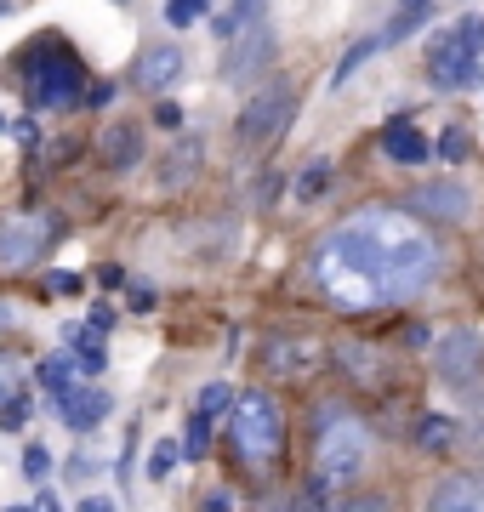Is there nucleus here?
I'll list each match as a JSON object with an SVG mask.
<instances>
[{"label": "nucleus", "instance_id": "nucleus-32", "mask_svg": "<svg viewBox=\"0 0 484 512\" xmlns=\"http://www.w3.org/2000/svg\"><path fill=\"white\" fill-rule=\"evenodd\" d=\"M23 421H29V399H23V393L12 404H0V427H12V433H18Z\"/></svg>", "mask_w": 484, "mask_h": 512}, {"label": "nucleus", "instance_id": "nucleus-23", "mask_svg": "<svg viewBox=\"0 0 484 512\" xmlns=\"http://www.w3.org/2000/svg\"><path fill=\"white\" fill-rule=\"evenodd\" d=\"M257 12H262V0H234V6H228L223 18L211 23V29H217V35H240V29H251V23H257Z\"/></svg>", "mask_w": 484, "mask_h": 512}, {"label": "nucleus", "instance_id": "nucleus-12", "mask_svg": "<svg viewBox=\"0 0 484 512\" xmlns=\"http://www.w3.org/2000/svg\"><path fill=\"white\" fill-rule=\"evenodd\" d=\"M410 211H422V217H439V222H467L473 200H467L462 183H422L410 188Z\"/></svg>", "mask_w": 484, "mask_h": 512}, {"label": "nucleus", "instance_id": "nucleus-10", "mask_svg": "<svg viewBox=\"0 0 484 512\" xmlns=\"http://www.w3.org/2000/svg\"><path fill=\"white\" fill-rule=\"evenodd\" d=\"M57 410H63V427H69V433H92V427H103V421H109L114 399L103 393V387L75 382L63 399H57Z\"/></svg>", "mask_w": 484, "mask_h": 512}, {"label": "nucleus", "instance_id": "nucleus-18", "mask_svg": "<svg viewBox=\"0 0 484 512\" xmlns=\"http://www.w3.org/2000/svg\"><path fill=\"white\" fill-rule=\"evenodd\" d=\"M382 46H388V40H382V35H365V40H354V46L342 52V63H336V69H331V86H348V80H354V74L365 69V63H371V57L382 52Z\"/></svg>", "mask_w": 484, "mask_h": 512}, {"label": "nucleus", "instance_id": "nucleus-7", "mask_svg": "<svg viewBox=\"0 0 484 512\" xmlns=\"http://www.w3.org/2000/svg\"><path fill=\"white\" fill-rule=\"evenodd\" d=\"M52 245H57V217L23 211V217H12L6 228H0V268H6V274H23V268L40 262Z\"/></svg>", "mask_w": 484, "mask_h": 512}, {"label": "nucleus", "instance_id": "nucleus-8", "mask_svg": "<svg viewBox=\"0 0 484 512\" xmlns=\"http://www.w3.org/2000/svg\"><path fill=\"white\" fill-rule=\"evenodd\" d=\"M257 359H262L268 376H308V370L325 359V348H319L314 336H302V330H274L257 348Z\"/></svg>", "mask_w": 484, "mask_h": 512}, {"label": "nucleus", "instance_id": "nucleus-27", "mask_svg": "<svg viewBox=\"0 0 484 512\" xmlns=\"http://www.w3.org/2000/svg\"><path fill=\"white\" fill-rule=\"evenodd\" d=\"M211 0H166V23L171 29H188V23H200V12Z\"/></svg>", "mask_w": 484, "mask_h": 512}, {"label": "nucleus", "instance_id": "nucleus-21", "mask_svg": "<svg viewBox=\"0 0 484 512\" xmlns=\"http://www.w3.org/2000/svg\"><path fill=\"white\" fill-rule=\"evenodd\" d=\"M228 410H234V387H228V382L200 387V399H194V416H205V421H223Z\"/></svg>", "mask_w": 484, "mask_h": 512}, {"label": "nucleus", "instance_id": "nucleus-44", "mask_svg": "<svg viewBox=\"0 0 484 512\" xmlns=\"http://www.w3.org/2000/svg\"><path fill=\"white\" fill-rule=\"evenodd\" d=\"M12 512H29V507H12Z\"/></svg>", "mask_w": 484, "mask_h": 512}, {"label": "nucleus", "instance_id": "nucleus-45", "mask_svg": "<svg viewBox=\"0 0 484 512\" xmlns=\"http://www.w3.org/2000/svg\"><path fill=\"white\" fill-rule=\"evenodd\" d=\"M114 6H126V0H114Z\"/></svg>", "mask_w": 484, "mask_h": 512}, {"label": "nucleus", "instance_id": "nucleus-25", "mask_svg": "<svg viewBox=\"0 0 484 512\" xmlns=\"http://www.w3.org/2000/svg\"><path fill=\"white\" fill-rule=\"evenodd\" d=\"M23 393V359L18 353H0V404H12Z\"/></svg>", "mask_w": 484, "mask_h": 512}, {"label": "nucleus", "instance_id": "nucleus-24", "mask_svg": "<svg viewBox=\"0 0 484 512\" xmlns=\"http://www.w3.org/2000/svg\"><path fill=\"white\" fill-rule=\"evenodd\" d=\"M467 148H473V137H467L462 126H450V131H439V143H433V154L445 165H462L467 160Z\"/></svg>", "mask_w": 484, "mask_h": 512}, {"label": "nucleus", "instance_id": "nucleus-37", "mask_svg": "<svg viewBox=\"0 0 484 512\" xmlns=\"http://www.w3.org/2000/svg\"><path fill=\"white\" fill-rule=\"evenodd\" d=\"M109 103H114V86L109 80H97L92 92H86V109H109Z\"/></svg>", "mask_w": 484, "mask_h": 512}, {"label": "nucleus", "instance_id": "nucleus-31", "mask_svg": "<svg viewBox=\"0 0 484 512\" xmlns=\"http://www.w3.org/2000/svg\"><path fill=\"white\" fill-rule=\"evenodd\" d=\"M46 467H52L46 444H29V450H23V478H46Z\"/></svg>", "mask_w": 484, "mask_h": 512}, {"label": "nucleus", "instance_id": "nucleus-40", "mask_svg": "<svg viewBox=\"0 0 484 512\" xmlns=\"http://www.w3.org/2000/svg\"><path fill=\"white\" fill-rule=\"evenodd\" d=\"M29 512H57V501H52V495H40V501H35Z\"/></svg>", "mask_w": 484, "mask_h": 512}, {"label": "nucleus", "instance_id": "nucleus-13", "mask_svg": "<svg viewBox=\"0 0 484 512\" xmlns=\"http://www.w3.org/2000/svg\"><path fill=\"white\" fill-rule=\"evenodd\" d=\"M177 80H183V52H177V46H149V52L137 57V86H143V92L166 97Z\"/></svg>", "mask_w": 484, "mask_h": 512}, {"label": "nucleus", "instance_id": "nucleus-22", "mask_svg": "<svg viewBox=\"0 0 484 512\" xmlns=\"http://www.w3.org/2000/svg\"><path fill=\"white\" fill-rule=\"evenodd\" d=\"M40 387H46L52 399H63V393L75 387V359H69V353H57V359H46V365H40Z\"/></svg>", "mask_w": 484, "mask_h": 512}, {"label": "nucleus", "instance_id": "nucleus-42", "mask_svg": "<svg viewBox=\"0 0 484 512\" xmlns=\"http://www.w3.org/2000/svg\"><path fill=\"white\" fill-rule=\"evenodd\" d=\"M405 6H428V0H405Z\"/></svg>", "mask_w": 484, "mask_h": 512}, {"label": "nucleus", "instance_id": "nucleus-35", "mask_svg": "<svg viewBox=\"0 0 484 512\" xmlns=\"http://www.w3.org/2000/svg\"><path fill=\"white\" fill-rule=\"evenodd\" d=\"M200 512H234V495H228V490H205Z\"/></svg>", "mask_w": 484, "mask_h": 512}, {"label": "nucleus", "instance_id": "nucleus-30", "mask_svg": "<svg viewBox=\"0 0 484 512\" xmlns=\"http://www.w3.org/2000/svg\"><path fill=\"white\" fill-rule=\"evenodd\" d=\"M205 444H211V421L188 416V444H183V450H188V456H205Z\"/></svg>", "mask_w": 484, "mask_h": 512}, {"label": "nucleus", "instance_id": "nucleus-5", "mask_svg": "<svg viewBox=\"0 0 484 512\" xmlns=\"http://www.w3.org/2000/svg\"><path fill=\"white\" fill-rule=\"evenodd\" d=\"M291 114H297V80L274 74L268 86H257V92L245 97L240 120H234V137H240L245 154H268V148H274V143L285 137Z\"/></svg>", "mask_w": 484, "mask_h": 512}, {"label": "nucleus", "instance_id": "nucleus-43", "mask_svg": "<svg viewBox=\"0 0 484 512\" xmlns=\"http://www.w3.org/2000/svg\"><path fill=\"white\" fill-rule=\"evenodd\" d=\"M0 131H6V114H0Z\"/></svg>", "mask_w": 484, "mask_h": 512}, {"label": "nucleus", "instance_id": "nucleus-39", "mask_svg": "<svg viewBox=\"0 0 484 512\" xmlns=\"http://www.w3.org/2000/svg\"><path fill=\"white\" fill-rule=\"evenodd\" d=\"M75 512H120V507H114L109 495H86V501H80Z\"/></svg>", "mask_w": 484, "mask_h": 512}, {"label": "nucleus", "instance_id": "nucleus-36", "mask_svg": "<svg viewBox=\"0 0 484 512\" xmlns=\"http://www.w3.org/2000/svg\"><path fill=\"white\" fill-rule=\"evenodd\" d=\"M274 194H280V177L268 171V177H262L257 188H251V200H257V205H274Z\"/></svg>", "mask_w": 484, "mask_h": 512}, {"label": "nucleus", "instance_id": "nucleus-6", "mask_svg": "<svg viewBox=\"0 0 484 512\" xmlns=\"http://www.w3.org/2000/svg\"><path fill=\"white\" fill-rule=\"evenodd\" d=\"M479 57H484V18L450 23L428 46V80L439 92H462V86L479 80Z\"/></svg>", "mask_w": 484, "mask_h": 512}, {"label": "nucleus", "instance_id": "nucleus-34", "mask_svg": "<svg viewBox=\"0 0 484 512\" xmlns=\"http://www.w3.org/2000/svg\"><path fill=\"white\" fill-rule=\"evenodd\" d=\"M46 291H52V296H75L80 291V274H52V279H46Z\"/></svg>", "mask_w": 484, "mask_h": 512}, {"label": "nucleus", "instance_id": "nucleus-4", "mask_svg": "<svg viewBox=\"0 0 484 512\" xmlns=\"http://www.w3.org/2000/svg\"><path fill=\"white\" fill-rule=\"evenodd\" d=\"M23 97L35 109H75L80 97H86V69H80L75 46H63L57 35L35 40L29 69H23Z\"/></svg>", "mask_w": 484, "mask_h": 512}, {"label": "nucleus", "instance_id": "nucleus-14", "mask_svg": "<svg viewBox=\"0 0 484 512\" xmlns=\"http://www.w3.org/2000/svg\"><path fill=\"white\" fill-rule=\"evenodd\" d=\"M382 154H388L393 165H422V160L433 154V143H428L416 126H410V114H399V120L382 131Z\"/></svg>", "mask_w": 484, "mask_h": 512}, {"label": "nucleus", "instance_id": "nucleus-3", "mask_svg": "<svg viewBox=\"0 0 484 512\" xmlns=\"http://www.w3.org/2000/svg\"><path fill=\"white\" fill-rule=\"evenodd\" d=\"M365 461H371V439H365L359 416H348V410H319V421H314V478L319 484L336 495H348V484L365 473Z\"/></svg>", "mask_w": 484, "mask_h": 512}, {"label": "nucleus", "instance_id": "nucleus-33", "mask_svg": "<svg viewBox=\"0 0 484 512\" xmlns=\"http://www.w3.org/2000/svg\"><path fill=\"white\" fill-rule=\"evenodd\" d=\"M154 120H160L166 131H177V126H183V109H177V103L166 97V103H154Z\"/></svg>", "mask_w": 484, "mask_h": 512}, {"label": "nucleus", "instance_id": "nucleus-19", "mask_svg": "<svg viewBox=\"0 0 484 512\" xmlns=\"http://www.w3.org/2000/svg\"><path fill=\"white\" fill-rule=\"evenodd\" d=\"M325 188H331V165H325V160H314V165H302L297 177H291V194H297L302 205H314V200H325Z\"/></svg>", "mask_w": 484, "mask_h": 512}, {"label": "nucleus", "instance_id": "nucleus-9", "mask_svg": "<svg viewBox=\"0 0 484 512\" xmlns=\"http://www.w3.org/2000/svg\"><path fill=\"white\" fill-rule=\"evenodd\" d=\"M433 359H439V376H450V382H467V376L479 370V359H484L479 330H467V325L445 330V336H439V348H433Z\"/></svg>", "mask_w": 484, "mask_h": 512}, {"label": "nucleus", "instance_id": "nucleus-38", "mask_svg": "<svg viewBox=\"0 0 484 512\" xmlns=\"http://www.w3.org/2000/svg\"><path fill=\"white\" fill-rule=\"evenodd\" d=\"M12 137H18L23 148H35V143H40V131H35V120H18V126H12Z\"/></svg>", "mask_w": 484, "mask_h": 512}, {"label": "nucleus", "instance_id": "nucleus-41", "mask_svg": "<svg viewBox=\"0 0 484 512\" xmlns=\"http://www.w3.org/2000/svg\"><path fill=\"white\" fill-rule=\"evenodd\" d=\"M6 325H12V308H6V302H0V330H6Z\"/></svg>", "mask_w": 484, "mask_h": 512}, {"label": "nucleus", "instance_id": "nucleus-28", "mask_svg": "<svg viewBox=\"0 0 484 512\" xmlns=\"http://www.w3.org/2000/svg\"><path fill=\"white\" fill-rule=\"evenodd\" d=\"M422 23H428V6H405V12L393 18V29H388V35H382V40H405V35H416Z\"/></svg>", "mask_w": 484, "mask_h": 512}, {"label": "nucleus", "instance_id": "nucleus-11", "mask_svg": "<svg viewBox=\"0 0 484 512\" xmlns=\"http://www.w3.org/2000/svg\"><path fill=\"white\" fill-rule=\"evenodd\" d=\"M422 512H484V478L473 473H445L428 490Z\"/></svg>", "mask_w": 484, "mask_h": 512}, {"label": "nucleus", "instance_id": "nucleus-16", "mask_svg": "<svg viewBox=\"0 0 484 512\" xmlns=\"http://www.w3.org/2000/svg\"><path fill=\"white\" fill-rule=\"evenodd\" d=\"M336 365L348 370L354 382H382V376H388V359H382L371 342H342V348H336Z\"/></svg>", "mask_w": 484, "mask_h": 512}, {"label": "nucleus", "instance_id": "nucleus-26", "mask_svg": "<svg viewBox=\"0 0 484 512\" xmlns=\"http://www.w3.org/2000/svg\"><path fill=\"white\" fill-rule=\"evenodd\" d=\"M177 456H183V450H177L171 439H160V444L149 450V478H154V484H166V478L177 473Z\"/></svg>", "mask_w": 484, "mask_h": 512}, {"label": "nucleus", "instance_id": "nucleus-1", "mask_svg": "<svg viewBox=\"0 0 484 512\" xmlns=\"http://www.w3.org/2000/svg\"><path fill=\"white\" fill-rule=\"evenodd\" d=\"M314 285L336 308H388L422 296L439 274V239L393 205H365L354 217L325 228L314 245Z\"/></svg>", "mask_w": 484, "mask_h": 512}, {"label": "nucleus", "instance_id": "nucleus-15", "mask_svg": "<svg viewBox=\"0 0 484 512\" xmlns=\"http://www.w3.org/2000/svg\"><path fill=\"white\" fill-rule=\"evenodd\" d=\"M103 165H109V171H131V165L143 160V131L131 126V120H120V126H109L103 131Z\"/></svg>", "mask_w": 484, "mask_h": 512}, {"label": "nucleus", "instance_id": "nucleus-29", "mask_svg": "<svg viewBox=\"0 0 484 512\" xmlns=\"http://www.w3.org/2000/svg\"><path fill=\"white\" fill-rule=\"evenodd\" d=\"M336 512H388V495H376V490H365V495H342V501H336Z\"/></svg>", "mask_w": 484, "mask_h": 512}, {"label": "nucleus", "instance_id": "nucleus-20", "mask_svg": "<svg viewBox=\"0 0 484 512\" xmlns=\"http://www.w3.org/2000/svg\"><path fill=\"white\" fill-rule=\"evenodd\" d=\"M416 444H422V450H439V456H445V450H456V421H450V416H422Z\"/></svg>", "mask_w": 484, "mask_h": 512}, {"label": "nucleus", "instance_id": "nucleus-2", "mask_svg": "<svg viewBox=\"0 0 484 512\" xmlns=\"http://www.w3.org/2000/svg\"><path fill=\"white\" fill-rule=\"evenodd\" d=\"M228 450L240 461V473H274L285 461V410L274 393H245L228 410Z\"/></svg>", "mask_w": 484, "mask_h": 512}, {"label": "nucleus", "instance_id": "nucleus-17", "mask_svg": "<svg viewBox=\"0 0 484 512\" xmlns=\"http://www.w3.org/2000/svg\"><path fill=\"white\" fill-rule=\"evenodd\" d=\"M268 57H274V35L251 23V40H245V46H234V57L223 63V80H234V86H240L245 74H251V63H268Z\"/></svg>", "mask_w": 484, "mask_h": 512}]
</instances>
